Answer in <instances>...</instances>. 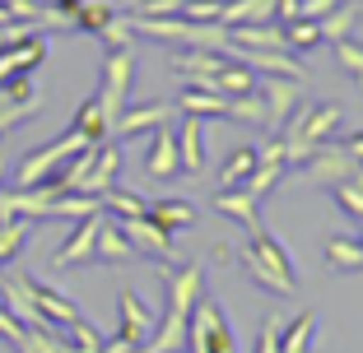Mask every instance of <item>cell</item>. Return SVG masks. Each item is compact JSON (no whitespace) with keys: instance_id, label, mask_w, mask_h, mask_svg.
Here are the masks:
<instances>
[{"instance_id":"obj_1","label":"cell","mask_w":363,"mask_h":353,"mask_svg":"<svg viewBox=\"0 0 363 353\" xmlns=\"http://www.w3.org/2000/svg\"><path fill=\"white\" fill-rule=\"evenodd\" d=\"M186 344H191V353H238V340L228 330L219 302H210L205 293L196 298L191 316H186Z\"/></svg>"},{"instance_id":"obj_2","label":"cell","mask_w":363,"mask_h":353,"mask_svg":"<svg viewBox=\"0 0 363 353\" xmlns=\"http://www.w3.org/2000/svg\"><path fill=\"white\" fill-rule=\"evenodd\" d=\"M130 75H135V52L130 47H117V52L103 56V84H98V108H103L107 126L126 112V98H130Z\"/></svg>"},{"instance_id":"obj_3","label":"cell","mask_w":363,"mask_h":353,"mask_svg":"<svg viewBox=\"0 0 363 353\" xmlns=\"http://www.w3.org/2000/svg\"><path fill=\"white\" fill-rule=\"evenodd\" d=\"M117 311H121V330H117V340H126L130 349H140V344L154 335V325H159V316L145 307V298H140L135 289H121Z\"/></svg>"},{"instance_id":"obj_4","label":"cell","mask_w":363,"mask_h":353,"mask_svg":"<svg viewBox=\"0 0 363 353\" xmlns=\"http://www.w3.org/2000/svg\"><path fill=\"white\" fill-rule=\"evenodd\" d=\"M28 293H33V307H38V316H43L52 330H65V325L79 321V307L65 298L61 289H52V284H43V279L28 274Z\"/></svg>"},{"instance_id":"obj_5","label":"cell","mask_w":363,"mask_h":353,"mask_svg":"<svg viewBox=\"0 0 363 353\" xmlns=\"http://www.w3.org/2000/svg\"><path fill=\"white\" fill-rule=\"evenodd\" d=\"M98 228H103V214L79 219V224H75V233H70V237H65V242L52 251V265H56V270H70V265H84V260H94Z\"/></svg>"},{"instance_id":"obj_6","label":"cell","mask_w":363,"mask_h":353,"mask_svg":"<svg viewBox=\"0 0 363 353\" xmlns=\"http://www.w3.org/2000/svg\"><path fill=\"white\" fill-rule=\"evenodd\" d=\"M112 219V214H107ZM121 233H126V242L135 246V256H150V260H172V237L163 233L159 224H150V219H117Z\"/></svg>"},{"instance_id":"obj_7","label":"cell","mask_w":363,"mask_h":353,"mask_svg":"<svg viewBox=\"0 0 363 353\" xmlns=\"http://www.w3.org/2000/svg\"><path fill=\"white\" fill-rule=\"evenodd\" d=\"M43 56H47V33H33L23 42L5 47V52H0V84L14 79V75H33V70L43 65Z\"/></svg>"},{"instance_id":"obj_8","label":"cell","mask_w":363,"mask_h":353,"mask_svg":"<svg viewBox=\"0 0 363 353\" xmlns=\"http://www.w3.org/2000/svg\"><path fill=\"white\" fill-rule=\"evenodd\" d=\"M261 103H266V117H270V130H279L289 121V112H298L303 103V84L298 79H275L270 75L261 84Z\"/></svg>"},{"instance_id":"obj_9","label":"cell","mask_w":363,"mask_h":353,"mask_svg":"<svg viewBox=\"0 0 363 353\" xmlns=\"http://www.w3.org/2000/svg\"><path fill=\"white\" fill-rule=\"evenodd\" d=\"M172 112H177V103H145V108H126L117 121H112V130L117 135H140V130H159L172 121Z\"/></svg>"},{"instance_id":"obj_10","label":"cell","mask_w":363,"mask_h":353,"mask_svg":"<svg viewBox=\"0 0 363 353\" xmlns=\"http://www.w3.org/2000/svg\"><path fill=\"white\" fill-rule=\"evenodd\" d=\"M247 246H252V251H257V256L266 260L270 270H275V274H279V284H284V289H298V274H294V260H289V246L279 242V237H270L266 228H257V233H252V242H247Z\"/></svg>"},{"instance_id":"obj_11","label":"cell","mask_w":363,"mask_h":353,"mask_svg":"<svg viewBox=\"0 0 363 353\" xmlns=\"http://www.w3.org/2000/svg\"><path fill=\"white\" fill-rule=\"evenodd\" d=\"M117 172H121V149L112 139H103L98 154H94V168H89L84 186H79V195H103L107 186H117Z\"/></svg>"},{"instance_id":"obj_12","label":"cell","mask_w":363,"mask_h":353,"mask_svg":"<svg viewBox=\"0 0 363 353\" xmlns=\"http://www.w3.org/2000/svg\"><path fill=\"white\" fill-rule=\"evenodd\" d=\"M145 168H150V177H177L182 163H177V130L172 126H159L150 139V154H145Z\"/></svg>"},{"instance_id":"obj_13","label":"cell","mask_w":363,"mask_h":353,"mask_svg":"<svg viewBox=\"0 0 363 353\" xmlns=\"http://www.w3.org/2000/svg\"><path fill=\"white\" fill-rule=\"evenodd\" d=\"M205 121L201 117H186L182 121V130H177V163H182V172H205Z\"/></svg>"},{"instance_id":"obj_14","label":"cell","mask_w":363,"mask_h":353,"mask_svg":"<svg viewBox=\"0 0 363 353\" xmlns=\"http://www.w3.org/2000/svg\"><path fill=\"white\" fill-rule=\"evenodd\" d=\"M94 260H103V265H126V260H135V246L126 242L117 219H107V214H103V228H98V242H94Z\"/></svg>"},{"instance_id":"obj_15","label":"cell","mask_w":363,"mask_h":353,"mask_svg":"<svg viewBox=\"0 0 363 353\" xmlns=\"http://www.w3.org/2000/svg\"><path fill=\"white\" fill-rule=\"evenodd\" d=\"M228 28L238 23H279V0H224V19Z\"/></svg>"},{"instance_id":"obj_16","label":"cell","mask_w":363,"mask_h":353,"mask_svg":"<svg viewBox=\"0 0 363 353\" xmlns=\"http://www.w3.org/2000/svg\"><path fill=\"white\" fill-rule=\"evenodd\" d=\"M145 219L150 224H159L163 233H182V228L196 224V204L191 200H150V209H145Z\"/></svg>"},{"instance_id":"obj_17","label":"cell","mask_w":363,"mask_h":353,"mask_svg":"<svg viewBox=\"0 0 363 353\" xmlns=\"http://www.w3.org/2000/svg\"><path fill=\"white\" fill-rule=\"evenodd\" d=\"M214 209H219V214H228L233 224H242L247 233H257V228H261L257 200H252L247 191H219V195H214Z\"/></svg>"},{"instance_id":"obj_18","label":"cell","mask_w":363,"mask_h":353,"mask_svg":"<svg viewBox=\"0 0 363 353\" xmlns=\"http://www.w3.org/2000/svg\"><path fill=\"white\" fill-rule=\"evenodd\" d=\"M257 163H261V154H257V144H242V149H233L228 154V163H224V172H219V191H238V186L257 172Z\"/></svg>"},{"instance_id":"obj_19","label":"cell","mask_w":363,"mask_h":353,"mask_svg":"<svg viewBox=\"0 0 363 353\" xmlns=\"http://www.w3.org/2000/svg\"><path fill=\"white\" fill-rule=\"evenodd\" d=\"M354 23H359V0H340L331 14H321V19H317L321 42H340V37H350Z\"/></svg>"},{"instance_id":"obj_20","label":"cell","mask_w":363,"mask_h":353,"mask_svg":"<svg viewBox=\"0 0 363 353\" xmlns=\"http://www.w3.org/2000/svg\"><path fill=\"white\" fill-rule=\"evenodd\" d=\"M214 93H224V98H242V93H257V75H252L247 65H238L233 56H224V70L214 75Z\"/></svg>"},{"instance_id":"obj_21","label":"cell","mask_w":363,"mask_h":353,"mask_svg":"<svg viewBox=\"0 0 363 353\" xmlns=\"http://www.w3.org/2000/svg\"><path fill=\"white\" fill-rule=\"evenodd\" d=\"M312 340H317V316H312V311H303V316L284 321L279 353H312Z\"/></svg>"},{"instance_id":"obj_22","label":"cell","mask_w":363,"mask_h":353,"mask_svg":"<svg viewBox=\"0 0 363 353\" xmlns=\"http://www.w3.org/2000/svg\"><path fill=\"white\" fill-rule=\"evenodd\" d=\"M28 237H33V219H0V270L10 260H19Z\"/></svg>"},{"instance_id":"obj_23","label":"cell","mask_w":363,"mask_h":353,"mask_svg":"<svg viewBox=\"0 0 363 353\" xmlns=\"http://www.w3.org/2000/svg\"><path fill=\"white\" fill-rule=\"evenodd\" d=\"M98 200H103V214H112V219H140L145 209H150V200H145V195L121 191V186H107Z\"/></svg>"},{"instance_id":"obj_24","label":"cell","mask_w":363,"mask_h":353,"mask_svg":"<svg viewBox=\"0 0 363 353\" xmlns=\"http://www.w3.org/2000/svg\"><path fill=\"white\" fill-rule=\"evenodd\" d=\"M70 130H79V135L89 139V144H98V139H107V117H103V108H98V98H84L79 103V112H75V121H70Z\"/></svg>"},{"instance_id":"obj_25","label":"cell","mask_w":363,"mask_h":353,"mask_svg":"<svg viewBox=\"0 0 363 353\" xmlns=\"http://www.w3.org/2000/svg\"><path fill=\"white\" fill-rule=\"evenodd\" d=\"M326 260H331V270H340V274L363 270V246L354 242V237H331V242H326Z\"/></svg>"},{"instance_id":"obj_26","label":"cell","mask_w":363,"mask_h":353,"mask_svg":"<svg viewBox=\"0 0 363 353\" xmlns=\"http://www.w3.org/2000/svg\"><path fill=\"white\" fill-rule=\"evenodd\" d=\"M279 33H284L289 52H312V47L321 42V28L312 19H289V23H279Z\"/></svg>"},{"instance_id":"obj_27","label":"cell","mask_w":363,"mask_h":353,"mask_svg":"<svg viewBox=\"0 0 363 353\" xmlns=\"http://www.w3.org/2000/svg\"><path fill=\"white\" fill-rule=\"evenodd\" d=\"M117 19V10H112V5H98V0H84V5H79V14L75 19H70V28H79V33H103L107 23Z\"/></svg>"},{"instance_id":"obj_28","label":"cell","mask_w":363,"mask_h":353,"mask_svg":"<svg viewBox=\"0 0 363 353\" xmlns=\"http://www.w3.org/2000/svg\"><path fill=\"white\" fill-rule=\"evenodd\" d=\"M14 353H70V349H65V340L52 325H38V330H23V340H19Z\"/></svg>"},{"instance_id":"obj_29","label":"cell","mask_w":363,"mask_h":353,"mask_svg":"<svg viewBox=\"0 0 363 353\" xmlns=\"http://www.w3.org/2000/svg\"><path fill=\"white\" fill-rule=\"evenodd\" d=\"M242 270H247L252 279H257L261 289H270V293H284V298L294 293V289H284V284H279V274H275V270H270L266 260L257 256V251H252V246H242Z\"/></svg>"},{"instance_id":"obj_30","label":"cell","mask_w":363,"mask_h":353,"mask_svg":"<svg viewBox=\"0 0 363 353\" xmlns=\"http://www.w3.org/2000/svg\"><path fill=\"white\" fill-rule=\"evenodd\" d=\"M177 19H191V23H219V19H224V0H182Z\"/></svg>"},{"instance_id":"obj_31","label":"cell","mask_w":363,"mask_h":353,"mask_svg":"<svg viewBox=\"0 0 363 353\" xmlns=\"http://www.w3.org/2000/svg\"><path fill=\"white\" fill-rule=\"evenodd\" d=\"M335 56H340V65L363 84V42H354V37H340V42H335Z\"/></svg>"},{"instance_id":"obj_32","label":"cell","mask_w":363,"mask_h":353,"mask_svg":"<svg viewBox=\"0 0 363 353\" xmlns=\"http://www.w3.org/2000/svg\"><path fill=\"white\" fill-rule=\"evenodd\" d=\"M33 33H43L33 19H10V23H0V52L14 42H23V37H33Z\"/></svg>"},{"instance_id":"obj_33","label":"cell","mask_w":363,"mask_h":353,"mask_svg":"<svg viewBox=\"0 0 363 353\" xmlns=\"http://www.w3.org/2000/svg\"><path fill=\"white\" fill-rule=\"evenodd\" d=\"M28 117H38V108H14V103H5V98H0V135H10V130L23 126Z\"/></svg>"},{"instance_id":"obj_34","label":"cell","mask_w":363,"mask_h":353,"mask_svg":"<svg viewBox=\"0 0 363 353\" xmlns=\"http://www.w3.org/2000/svg\"><path fill=\"white\" fill-rule=\"evenodd\" d=\"M279 335H284V321H279V316H266V325H261V344H257V353H279Z\"/></svg>"},{"instance_id":"obj_35","label":"cell","mask_w":363,"mask_h":353,"mask_svg":"<svg viewBox=\"0 0 363 353\" xmlns=\"http://www.w3.org/2000/svg\"><path fill=\"white\" fill-rule=\"evenodd\" d=\"M335 149L345 154V158H354V163H363V130H354V135H340V139H331Z\"/></svg>"},{"instance_id":"obj_36","label":"cell","mask_w":363,"mask_h":353,"mask_svg":"<svg viewBox=\"0 0 363 353\" xmlns=\"http://www.w3.org/2000/svg\"><path fill=\"white\" fill-rule=\"evenodd\" d=\"M335 5H340V0H298V19H312V23H317L321 14H331Z\"/></svg>"},{"instance_id":"obj_37","label":"cell","mask_w":363,"mask_h":353,"mask_svg":"<svg viewBox=\"0 0 363 353\" xmlns=\"http://www.w3.org/2000/svg\"><path fill=\"white\" fill-rule=\"evenodd\" d=\"M0 340L10 344V349H19V340H23V325L14 321V316H10L5 307H0Z\"/></svg>"},{"instance_id":"obj_38","label":"cell","mask_w":363,"mask_h":353,"mask_svg":"<svg viewBox=\"0 0 363 353\" xmlns=\"http://www.w3.org/2000/svg\"><path fill=\"white\" fill-rule=\"evenodd\" d=\"M79 5H84V0H52V10H56V14L65 19V28H70V19L79 14Z\"/></svg>"},{"instance_id":"obj_39","label":"cell","mask_w":363,"mask_h":353,"mask_svg":"<svg viewBox=\"0 0 363 353\" xmlns=\"http://www.w3.org/2000/svg\"><path fill=\"white\" fill-rule=\"evenodd\" d=\"M10 19H14V14H10V10H5V5H0V23H10Z\"/></svg>"},{"instance_id":"obj_40","label":"cell","mask_w":363,"mask_h":353,"mask_svg":"<svg viewBox=\"0 0 363 353\" xmlns=\"http://www.w3.org/2000/svg\"><path fill=\"white\" fill-rule=\"evenodd\" d=\"M0 182H5V158H0Z\"/></svg>"},{"instance_id":"obj_41","label":"cell","mask_w":363,"mask_h":353,"mask_svg":"<svg viewBox=\"0 0 363 353\" xmlns=\"http://www.w3.org/2000/svg\"><path fill=\"white\" fill-rule=\"evenodd\" d=\"M359 246H363V237H359Z\"/></svg>"}]
</instances>
